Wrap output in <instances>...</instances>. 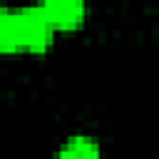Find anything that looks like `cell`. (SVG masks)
<instances>
[{"label":"cell","instance_id":"6da1fadb","mask_svg":"<svg viewBox=\"0 0 159 159\" xmlns=\"http://www.w3.org/2000/svg\"><path fill=\"white\" fill-rule=\"evenodd\" d=\"M20 17V32H22V47L32 52H42L52 42V25L42 15L40 7H25L17 12Z\"/></svg>","mask_w":159,"mask_h":159},{"label":"cell","instance_id":"7a4b0ae2","mask_svg":"<svg viewBox=\"0 0 159 159\" xmlns=\"http://www.w3.org/2000/svg\"><path fill=\"white\" fill-rule=\"evenodd\" d=\"M42 15L47 17V22L60 30H72L84 20V5L75 2V0H50L45 5H40Z\"/></svg>","mask_w":159,"mask_h":159},{"label":"cell","instance_id":"3957f363","mask_svg":"<svg viewBox=\"0 0 159 159\" xmlns=\"http://www.w3.org/2000/svg\"><path fill=\"white\" fill-rule=\"evenodd\" d=\"M22 47V32H20V17L17 12H7L0 7V50L15 52Z\"/></svg>","mask_w":159,"mask_h":159},{"label":"cell","instance_id":"277c9868","mask_svg":"<svg viewBox=\"0 0 159 159\" xmlns=\"http://www.w3.org/2000/svg\"><path fill=\"white\" fill-rule=\"evenodd\" d=\"M60 159H102L99 147L87 139V137H72L62 149H60Z\"/></svg>","mask_w":159,"mask_h":159}]
</instances>
